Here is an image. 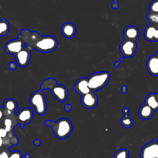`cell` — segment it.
<instances>
[{
  "mask_svg": "<svg viewBox=\"0 0 158 158\" xmlns=\"http://www.w3.org/2000/svg\"><path fill=\"white\" fill-rule=\"evenodd\" d=\"M17 38L25 43L30 50L35 49L42 53L50 52L58 46V41L55 37L51 35L41 36L36 31L28 29H21Z\"/></svg>",
  "mask_w": 158,
  "mask_h": 158,
  "instance_id": "cell-1",
  "label": "cell"
},
{
  "mask_svg": "<svg viewBox=\"0 0 158 158\" xmlns=\"http://www.w3.org/2000/svg\"><path fill=\"white\" fill-rule=\"evenodd\" d=\"M44 125L49 127L53 131L54 135L59 139H64L69 136L73 131V125L70 120L67 118H61L56 122L46 120Z\"/></svg>",
  "mask_w": 158,
  "mask_h": 158,
  "instance_id": "cell-2",
  "label": "cell"
},
{
  "mask_svg": "<svg viewBox=\"0 0 158 158\" xmlns=\"http://www.w3.org/2000/svg\"><path fill=\"white\" fill-rule=\"evenodd\" d=\"M40 89H49L52 96L59 102H65L68 98V89L63 85L57 84L56 80L51 77L45 79L40 85Z\"/></svg>",
  "mask_w": 158,
  "mask_h": 158,
  "instance_id": "cell-3",
  "label": "cell"
},
{
  "mask_svg": "<svg viewBox=\"0 0 158 158\" xmlns=\"http://www.w3.org/2000/svg\"><path fill=\"white\" fill-rule=\"evenodd\" d=\"M29 102L35 112L40 116H43L47 112V102L42 90L33 92L29 98Z\"/></svg>",
  "mask_w": 158,
  "mask_h": 158,
  "instance_id": "cell-4",
  "label": "cell"
},
{
  "mask_svg": "<svg viewBox=\"0 0 158 158\" xmlns=\"http://www.w3.org/2000/svg\"><path fill=\"white\" fill-rule=\"evenodd\" d=\"M110 77V73L106 71L91 74L87 78L89 88L93 92L103 88L109 82Z\"/></svg>",
  "mask_w": 158,
  "mask_h": 158,
  "instance_id": "cell-5",
  "label": "cell"
},
{
  "mask_svg": "<svg viewBox=\"0 0 158 158\" xmlns=\"http://www.w3.org/2000/svg\"><path fill=\"white\" fill-rule=\"evenodd\" d=\"M15 118L17 124L20 125L23 128L25 125L30 123L33 118V111L29 107H23L15 114Z\"/></svg>",
  "mask_w": 158,
  "mask_h": 158,
  "instance_id": "cell-6",
  "label": "cell"
},
{
  "mask_svg": "<svg viewBox=\"0 0 158 158\" xmlns=\"http://www.w3.org/2000/svg\"><path fill=\"white\" fill-rule=\"evenodd\" d=\"M140 158H158V141L156 139L143 146Z\"/></svg>",
  "mask_w": 158,
  "mask_h": 158,
  "instance_id": "cell-7",
  "label": "cell"
},
{
  "mask_svg": "<svg viewBox=\"0 0 158 158\" xmlns=\"http://www.w3.org/2000/svg\"><path fill=\"white\" fill-rule=\"evenodd\" d=\"M137 48V44L135 41L123 40L119 45V49L125 58H131L135 55Z\"/></svg>",
  "mask_w": 158,
  "mask_h": 158,
  "instance_id": "cell-8",
  "label": "cell"
},
{
  "mask_svg": "<svg viewBox=\"0 0 158 158\" xmlns=\"http://www.w3.org/2000/svg\"><path fill=\"white\" fill-rule=\"evenodd\" d=\"M26 46L27 44L25 43H24L21 40L17 38L7 42L4 46V50L6 53L15 56Z\"/></svg>",
  "mask_w": 158,
  "mask_h": 158,
  "instance_id": "cell-9",
  "label": "cell"
},
{
  "mask_svg": "<svg viewBox=\"0 0 158 158\" xmlns=\"http://www.w3.org/2000/svg\"><path fill=\"white\" fill-rule=\"evenodd\" d=\"M31 50L27 46L23 48L20 52L17 53L15 56V63L20 67H25L29 64L31 59Z\"/></svg>",
  "mask_w": 158,
  "mask_h": 158,
  "instance_id": "cell-10",
  "label": "cell"
},
{
  "mask_svg": "<svg viewBox=\"0 0 158 158\" xmlns=\"http://www.w3.org/2000/svg\"><path fill=\"white\" fill-rule=\"evenodd\" d=\"M98 102V96L93 91L81 96V103L82 106L88 109H93L96 106Z\"/></svg>",
  "mask_w": 158,
  "mask_h": 158,
  "instance_id": "cell-11",
  "label": "cell"
},
{
  "mask_svg": "<svg viewBox=\"0 0 158 158\" xmlns=\"http://www.w3.org/2000/svg\"><path fill=\"white\" fill-rule=\"evenodd\" d=\"M73 89L80 94L81 96L91 91L88 86V78L86 77H81L79 78L75 83Z\"/></svg>",
  "mask_w": 158,
  "mask_h": 158,
  "instance_id": "cell-12",
  "label": "cell"
},
{
  "mask_svg": "<svg viewBox=\"0 0 158 158\" xmlns=\"http://www.w3.org/2000/svg\"><path fill=\"white\" fill-rule=\"evenodd\" d=\"M143 35L148 41H158V25L149 23L145 27Z\"/></svg>",
  "mask_w": 158,
  "mask_h": 158,
  "instance_id": "cell-13",
  "label": "cell"
},
{
  "mask_svg": "<svg viewBox=\"0 0 158 158\" xmlns=\"http://www.w3.org/2000/svg\"><path fill=\"white\" fill-rule=\"evenodd\" d=\"M17 107V102L15 99L12 98H8L6 99L2 106L4 115L9 117L15 115Z\"/></svg>",
  "mask_w": 158,
  "mask_h": 158,
  "instance_id": "cell-14",
  "label": "cell"
},
{
  "mask_svg": "<svg viewBox=\"0 0 158 158\" xmlns=\"http://www.w3.org/2000/svg\"><path fill=\"white\" fill-rule=\"evenodd\" d=\"M139 34V30L138 27L133 25H130L124 29L123 39L136 41L138 39Z\"/></svg>",
  "mask_w": 158,
  "mask_h": 158,
  "instance_id": "cell-15",
  "label": "cell"
},
{
  "mask_svg": "<svg viewBox=\"0 0 158 158\" xmlns=\"http://www.w3.org/2000/svg\"><path fill=\"white\" fill-rule=\"evenodd\" d=\"M60 31L62 35L66 38L70 39L74 37L76 34L77 28L74 24L70 22H65L62 24Z\"/></svg>",
  "mask_w": 158,
  "mask_h": 158,
  "instance_id": "cell-16",
  "label": "cell"
},
{
  "mask_svg": "<svg viewBox=\"0 0 158 158\" xmlns=\"http://www.w3.org/2000/svg\"><path fill=\"white\" fill-rule=\"evenodd\" d=\"M146 68L151 75L158 77V59L154 55L149 57L148 59Z\"/></svg>",
  "mask_w": 158,
  "mask_h": 158,
  "instance_id": "cell-17",
  "label": "cell"
},
{
  "mask_svg": "<svg viewBox=\"0 0 158 158\" xmlns=\"http://www.w3.org/2000/svg\"><path fill=\"white\" fill-rule=\"evenodd\" d=\"M154 111L146 103L143 104L139 108L138 115L143 120H149L153 116Z\"/></svg>",
  "mask_w": 158,
  "mask_h": 158,
  "instance_id": "cell-18",
  "label": "cell"
},
{
  "mask_svg": "<svg viewBox=\"0 0 158 158\" xmlns=\"http://www.w3.org/2000/svg\"><path fill=\"white\" fill-rule=\"evenodd\" d=\"M130 109L127 107H125L122 109V113L123 114V117L120 118V123L121 125L126 128H129L133 125L134 121L133 118L129 115Z\"/></svg>",
  "mask_w": 158,
  "mask_h": 158,
  "instance_id": "cell-19",
  "label": "cell"
},
{
  "mask_svg": "<svg viewBox=\"0 0 158 158\" xmlns=\"http://www.w3.org/2000/svg\"><path fill=\"white\" fill-rule=\"evenodd\" d=\"M144 103L148 105L154 112L158 110V93H149L145 98Z\"/></svg>",
  "mask_w": 158,
  "mask_h": 158,
  "instance_id": "cell-20",
  "label": "cell"
},
{
  "mask_svg": "<svg viewBox=\"0 0 158 158\" xmlns=\"http://www.w3.org/2000/svg\"><path fill=\"white\" fill-rule=\"evenodd\" d=\"M10 30V25L4 18L0 19V36L7 35Z\"/></svg>",
  "mask_w": 158,
  "mask_h": 158,
  "instance_id": "cell-21",
  "label": "cell"
},
{
  "mask_svg": "<svg viewBox=\"0 0 158 158\" xmlns=\"http://www.w3.org/2000/svg\"><path fill=\"white\" fill-rule=\"evenodd\" d=\"M113 158H129V152L127 149H119L115 152Z\"/></svg>",
  "mask_w": 158,
  "mask_h": 158,
  "instance_id": "cell-22",
  "label": "cell"
},
{
  "mask_svg": "<svg viewBox=\"0 0 158 158\" xmlns=\"http://www.w3.org/2000/svg\"><path fill=\"white\" fill-rule=\"evenodd\" d=\"M147 19L151 24L158 25V14L149 12L147 15Z\"/></svg>",
  "mask_w": 158,
  "mask_h": 158,
  "instance_id": "cell-23",
  "label": "cell"
},
{
  "mask_svg": "<svg viewBox=\"0 0 158 158\" xmlns=\"http://www.w3.org/2000/svg\"><path fill=\"white\" fill-rule=\"evenodd\" d=\"M149 12L158 14V0H153L149 5Z\"/></svg>",
  "mask_w": 158,
  "mask_h": 158,
  "instance_id": "cell-24",
  "label": "cell"
},
{
  "mask_svg": "<svg viewBox=\"0 0 158 158\" xmlns=\"http://www.w3.org/2000/svg\"><path fill=\"white\" fill-rule=\"evenodd\" d=\"M9 158H23L22 153L19 151H14L9 152Z\"/></svg>",
  "mask_w": 158,
  "mask_h": 158,
  "instance_id": "cell-25",
  "label": "cell"
},
{
  "mask_svg": "<svg viewBox=\"0 0 158 158\" xmlns=\"http://www.w3.org/2000/svg\"><path fill=\"white\" fill-rule=\"evenodd\" d=\"M111 7L114 9H117L119 7L118 0H113V2L111 4Z\"/></svg>",
  "mask_w": 158,
  "mask_h": 158,
  "instance_id": "cell-26",
  "label": "cell"
},
{
  "mask_svg": "<svg viewBox=\"0 0 158 158\" xmlns=\"http://www.w3.org/2000/svg\"><path fill=\"white\" fill-rule=\"evenodd\" d=\"M9 151H8V149L1 152V158H9Z\"/></svg>",
  "mask_w": 158,
  "mask_h": 158,
  "instance_id": "cell-27",
  "label": "cell"
},
{
  "mask_svg": "<svg viewBox=\"0 0 158 158\" xmlns=\"http://www.w3.org/2000/svg\"><path fill=\"white\" fill-rule=\"evenodd\" d=\"M7 67H8V68H9L10 70H14L16 69V68H17V64L15 63V62H9V63L8 64Z\"/></svg>",
  "mask_w": 158,
  "mask_h": 158,
  "instance_id": "cell-28",
  "label": "cell"
},
{
  "mask_svg": "<svg viewBox=\"0 0 158 158\" xmlns=\"http://www.w3.org/2000/svg\"><path fill=\"white\" fill-rule=\"evenodd\" d=\"M7 135V131L5 130L4 128H0V137L4 138L6 137Z\"/></svg>",
  "mask_w": 158,
  "mask_h": 158,
  "instance_id": "cell-29",
  "label": "cell"
},
{
  "mask_svg": "<svg viewBox=\"0 0 158 158\" xmlns=\"http://www.w3.org/2000/svg\"><path fill=\"white\" fill-rule=\"evenodd\" d=\"M123 59H124V57H121V58H120L118 61L115 62L114 63V68L117 69V68L119 67V65H120V64L121 63V62L123 60Z\"/></svg>",
  "mask_w": 158,
  "mask_h": 158,
  "instance_id": "cell-30",
  "label": "cell"
},
{
  "mask_svg": "<svg viewBox=\"0 0 158 158\" xmlns=\"http://www.w3.org/2000/svg\"><path fill=\"white\" fill-rule=\"evenodd\" d=\"M72 105H70V104H65V106H64V109H65V110L67 111V112L70 111V110H72Z\"/></svg>",
  "mask_w": 158,
  "mask_h": 158,
  "instance_id": "cell-31",
  "label": "cell"
},
{
  "mask_svg": "<svg viewBox=\"0 0 158 158\" xmlns=\"http://www.w3.org/2000/svg\"><path fill=\"white\" fill-rule=\"evenodd\" d=\"M127 86L126 85H123L120 88V91L123 94H125L127 92Z\"/></svg>",
  "mask_w": 158,
  "mask_h": 158,
  "instance_id": "cell-32",
  "label": "cell"
},
{
  "mask_svg": "<svg viewBox=\"0 0 158 158\" xmlns=\"http://www.w3.org/2000/svg\"><path fill=\"white\" fill-rule=\"evenodd\" d=\"M33 144L36 146H38L41 144V141L38 139H35V140H33Z\"/></svg>",
  "mask_w": 158,
  "mask_h": 158,
  "instance_id": "cell-33",
  "label": "cell"
},
{
  "mask_svg": "<svg viewBox=\"0 0 158 158\" xmlns=\"http://www.w3.org/2000/svg\"><path fill=\"white\" fill-rule=\"evenodd\" d=\"M4 115V113H3V109L1 106H0V119H1L2 118Z\"/></svg>",
  "mask_w": 158,
  "mask_h": 158,
  "instance_id": "cell-34",
  "label": "cell"
},
{
  "mask_svg": "<svg viewBox=\"0 0 158 158\" xmlns=\"http://www.w3.org/2000/svg\"><path fill=\"white\" fill-rule=\"evenodd\" d=\"M3 145V138L0 137V147H2Z\"/></svg>",
  "mask_w": 158,
  "mask_h": 158,
  "instance_id": "cell-35",
  "label": "cell"
},
{
  "mask_svg": "<svg viewBox=\"0 0 158 158\" xmlns=\"http://www.w3.org/2000/svg\"><path fill=\"white\" fill-rule=\"evenodd\" d=\"M25 158H30V157H31V156H30V154H26L25 155Z\"/></svg>",
  "mask_w": 158,
  "mask_h": 158,
  "instance_id": "cell-36",
  "label": "cell"
},
{
  "mask_svg": "<svg viewBox=\"0 0 158 158\" xmlns=\"http://www.w3.org/2000/svg\"><path fill=\"white\" fill-rule=\"evenodd\" d=\"M154 56H156V57L158 59V51H157L156 52V54H154Z\"/></svg>",
  "mask_w": 158,
  "mask_h": 158,
  "instance_id": "cell-37",
  "label": "cell"
}]
</instances>
